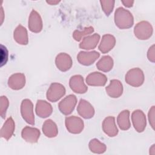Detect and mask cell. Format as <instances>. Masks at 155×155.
<instances>
[{
  "instance_id": "44dd1931",
  "label": "cell",
  "mask_w": 155,
  "mask_h": 155,
  "mask_svg": "<svg viewBox=\"0 0 155 155\" xmlns=\"http://www.w3.org/2000/svg\"><path fill=\"white\" fill-rule=\"evenodd\" d=\"M100 39V35L97 33H95L91 36H88L84 38L82 41L79 44L81 48L85 50L93 49L97 45Z\"/></svg>"
},
{
  "instance_id": "52a82bcc",
  "label": "cell",
  "mask_w": 155,
  "mask_h": 155,
  "mask_svg": "<svg viewBox=\"0 0 155 155\" xmlns=\"http://www.w3.org/2000/svg\"><path fill=\"white\" fill-rule=\"evenodd\" d=\"M76 103V97L73 94H70L59 102V109L62 113L68 115L73 111Z\"/></svg>"
},
{
  "instance_id": "7a4b0ae2",
  "label": "cell",
  "mask_w": 155,
  "mask_h": 155,
  "mask_svg": "<svg viewBox=\"0 0 155 155\" xmlns=\"http://www.w3.org/2000/svg\"><path fill=\"white\" fill-rule=\"evenodd\" d=\"M125 81L129 85L133 87L140 86L144 81L143 71L139 68H134L130 70L125 75Z\"/></svg>"
},
{
  "instance_id": "d6a6232c",
  "label": "cell",
  "mask_w": 155,
  "mask_h": 155,
  "mask_svg": "<svg viewBox=\"0 0 155 155\" xmlns=\"http://www.w3.org/2000/svg\"><path fill=\"white\" fill-rule=\"evenodd\" d=\"M122 3L127 7H130L133 5L134 1H122Z\"/></svg>"
},
{
  "instance_id": "ac0fdd59",
  "label": "cell",
  "mask_w": 155,
  "mask_h": 155,
  "mask_svg": "<svg viewBox=\"0 0 155 155\" xmlns=\"http://www.w3.org/2000/svg\"><path fill=\"white\" fill-rule=\"evenodd\" d=\"M25 84V77L22 73H16L12 75L8 81V85L12 89L19 90L23 88Z\"/></svg>"
},
{
  "instance_id": "6da1fadb",
  "label": "cell",
  "mask_w": 155,
  "mask_h": 155,
  "mask_svg": "<svg viewBox=\"0 0 155 155\" xmlns=\"http://www.w3.org/2000/svg\"><path fill=\"white\" fill-rule=\"evenodd\" d=\"M114 22L116 25L121 29L128 28L133 25L132 14L127 10L119 7L114 13Z\"/></svg>"
},
{
  "instance_id": "4dcf8cb0",
  "label": "cell",
  "mask_w": 155,
  "mask_h": 155,
  "mask_svg": "<svg viewBox=\"0 0 155 155\" xmlns=\"http://www.w3.org/2000/svg\"><path fill=\"white\" fill-rule=\"evenodd\" d=\"M154 106H152V107L150 109L149 113H148V119L149 122L153 128L154 129Z\"/></svg>"
},
{
  "instance_id": "7c38bea8",
  "label": "cell",
  "mask_w": 155,
  "mask_h": 155,
  "mask_svg": "<svg viewBox=\"0 0 155 155\" xmlns=\"http://www.w3.org/2000/svg\"><path fill=\"white\" fill-rule=\"evenodd\" d=\"M100 54L96 51H93L90 52L80 51L77 56V59L79 62L84 65H90L99 57Z\"/></svg>"
},
{
  "instance_id": "8992f818",
  "label": "cell",
  "mask_w": 155,
  "mask_h": 155,
  "mask_svg": "<svg viewBox=\"0 0 155 155\" xmlns=\"http://www.w3.org/2000/svg\"><path fill=\"white\" fill-rule=\"evenodd\" d=\"M65 125L68 131L74 134L80 133L84 128L83 120L75 116L66 117Z\"/></svg>"
},
{
  "instance_id": "7402d4cb",
  "label": "cell",
  "mask_w": 155,
  "mask_h": 155,
  "mask_svg": "<svg viewBox=\"0 0 155 155\" xmlns=\"http://www.w3.org/2000/svg\"><path fill=\"white\" fill-rule=\"evenodd\" d=\"M14 39L19 44L27 45L28 41L27 30L21 25H19L14 31Z\"/></svg>"
},
{
  "instance_id": "30bf717a",
  "label": "cell",
  "mask_w": 155,
  "mask_h": 155,
  "mask_svg": "<svg viewBox=\"0 0 155 155\" xmlns=\"http://www.w3.org/2000/svg\"><path fill=\"white\" fill-rule=\"evenodd\" d=\"M55 63L56 67L62 71L68 70L72 65V60L71 57L65 53H61L57 55Z\"/></svg>"
},
{
  "instance_id": "5b68a950",
  "label": "cell",
  "mask_w": 155,
  "mask_h": 155,
  "mask_svg": "<svg viewBox=\"0 0 155 155\" xmlns=\"http://www.w3.org/2000/svg\"><path fill=\"white\" fill-rule=\"evenodd\" d=\"M33 105L31 101L28 99L22 101L21 106V112L23 119L30 125L35 124Z\"/></svg>"
},
{
  "instance_id": "4316f807",
  "label": "cell",
  "mask_w": 155,
  "mask_h": 155,
  "mask_svg": "<svg viewBox=\"0 0 155 155\" xmlns=\"http://www.w3.org/2000/svg\"><path fill=\"white\" fill-rule=\"evenodd\" d=\"M89 148L91 151L95 153H103L106 150L105 145L96 139H92L90 142Z\"/></svg>"
},
{
  "instance_id": "d4e9b609",
  "label": "cell",
  "mask_w": 155,
  "mask_h": 155,
  "mask_svg": "<svg viewBox=\"0 0 155 155\" xmlns=\"http://www.w3.org/2000/svg\"><path fill=\"white\" fill-rule=\"evenodd\" d=\"M130 111L127 110L122 111L117 116V122L119 128L122 130H127L130 128L131 124L129 119Z\"/></svg>"
},
{
  "instance_id": "5bb4252c",
  "label": "cell",
  "mask_w": 155,
  "mask_h": 155,
  "mask_svg": "<svg viewBox=\"0 0 155 155\" xmlns=\"http://www.w3.org/2000/svg\"><path fill=\"white\" fill-rule=\"evenodd\" d=\"M102 129L104 133L110 137H114L118 133V130L116 125L115 118L113 116L106 117L102 123Z\"/></svg>"
},
{
  "instance_id": "2e32d148",
  "label": "cell",
  "mask_w": 155,
  "mask_h": 155,
  "mask_svg": "<svg viewBox=\"0 0 155 155\" xmlns=\"http://www.w3.org/2000/svg\"><path fill=\"white\" fill-rule=\"evenodd\" d=\"M107 94L113 98L119 97L123 92V86L121 82L116 79H113L105 88Z\"/></svg>"
},
{
  "instance_id": "cb8c5ba5",
  "label": "cell",
  "mask_w": 155,
  "mask_h": 155,
  "mask_svg": "<svg viewBox=\"0 0 155 155\" xmlns=\"http://www.w3.org/2000/svg\"><path fill=\"white\" fill-rule=\"evenodd\" d=\"M42 131L48 137H54L56 136L58 133L57 125L51 119L45 120L43 124Z\"/></svg>"
},
{
  "instance_id": "603a6c76",
  "label": "cell",
  "mask_w": 155,
  "mask_h": 155,
  "mask_svg": "<svg viewBox=\"0 0 155 155\" xmlns=\"http://www.w3.org/2000/svg\"><path fill=\"white\" fill-rule=\"evenodd\" d=\"M15 128V125L14 120L12 117H10L4 123L3 127L1 130V137L5 138V139H9L13 134Z\"/></svg>"
},
{
  "instance_id": "4fadbf2b",
  "label": "cell",
  "mask_w": 155,
  "mask_h": 155,
  "mask_svg": "<svg viewBox=\"0 0 155 155\" xmlns=\"http://www.w3.org/2000/svg\"><path fill=\"white\" fill-rule=\"evenodd\" d=\"M70 87L73 91L77 93H84L88 89L84 82L83 78L80 75H74L70 78Z\"/></svg>"
},
{
  "instance_id": "484cf974",
  "label": "cell",
  "mask_w": 155,
  "mask_h": 155,
  "mask_svg": "<svg viewBox=\"0 0 155 155\" xmlns=\"http://www.w3.org/2000/svg\"><path fill=\"white\" fill-rule=\"evenodd\" d=\"M113 66V61L110 56H103L96 64V67L99 70L104 72L109 71Z\"/></svg>"
},
{
  "instance_id": "3957f363",
  "label": "cell",
  "mask_w": 155,
  "mask_h": 155,
  "mask_svg": "<svg viewBox=\"0 0 155 155\" xmlns=\"http://www.w3.org/2000/svg\"><path fill=\"white\" fill-rule=\"evenodd\" d=\"M135 36L139 39H148L153 34V27L147 21H142L137 24L134 29Z\"/></svg>"
},
{
  "instance_id": "9c48e42d",
  "label": "cell",
  "mask_w": 155,
  "mask_h": 155,
  "mask_svg": "<svg viewBox=\"0 0 155 155\" xmlns=\"http://www.w3.org/2000/svg\"><path fill=\"white\" fill-rule=\"evenodd\" d=\"M28 28L34 33H39L42 28V21L39 14L35 10L31 12L28 19Z\"/></svg>"
},
{
  "instance_id": "1f68e13d",
  "label": "cell",
  "mask_w": 155,
  "mask_h": 155,
  "mask_svg": "<svg viewBox=\"0 0 155 155\" xmlns=\"http://www.w3.org/2000/svg\"><path fill=\"white\" fill-rule=\"evenodd\" d=\"M147 57L150 61L154 62V45H153L151 47H150L147 53Z\"/></svg>"
},
{
  "instance_id": "e0dca14e",
  "label": "cell",
  "mask_w": 155,
  "mask_h": 155,
  "mask_svg": "<svg viewBox=\"0 0 155 155\" xmlns=\"http://www.w3.org/2000/svg\"><path fill=\"white\" fill-rule=\"evenodd\" d=\"M21 135L22 138L27 142L35 143L38 141L40 136V131L36 128L25 127L23 128Z\"/></svg>"
},
{
  "instance_id": "9a60e30c",
  "label": "cell",
  "mask_w": 155,
  "mask_h": 155,
  "mask_svg": "<svg viewBox=\"0 0 155 155\" xmlns=\"http://www.w3.org/2000/svg\"><path fill=\"white\" fill-rule=\"evenodd\" d=\"M107 81L106 76L99 72L91 73L86 78L87 84L91 86H104Z\"/></svg>"
},
{
  "instance_id": "836d02e7",
  "label": "cell",
  "mask_w": 155,
  "mask_h": 155,
  "mask_svg": "<svg viewBox=\"0 0 155 155\" xmlns=\"http://www.w3.org/2000/svg\"><path fill=\"white\" fill-rule=\"evenodd\" d=\"M47 2L48 3V4H51V5H56V4H58V3H59V1H47Z\"/></svg>"
},
{
  "instance_id": "8fae6325",
  "label": "cell",
  "mask_w": 155,
  "mask_h": 155,
  "mask_svg": "<svg viewBox=\"0 0 155 155\" xmlns=\"http://www.w3.org/2000/svg\"><path fill=\"white\" fill-rule=\"evenodd\" d=\"M77 111L79 114L85 119H90L94 114V110L93 106L88 101L82 99L79 101Z\"/></svg>"
},
{
  "instance_id": "d6986e66",
  "label": "cell",
  "mask_w": 155,
  "mask_h": 155,
  "mask_svg": "<svg viewBox=\"0 0 155 155\" xmlns=\"http://www.w3.org/2000/svg\"><path fill=\"white\" fill-rule=\"evenodd\" d=\"M115 38L110 34L105 35L102 36L101 44L99 45V50L103 53H106L110 51L115 45Z\"/></svg>"
},
{
  "instance_id": "277c9868",
  "label": "cell",
  "mask_w": 155,
  "mask_h": 155,
  "mask_svg": "<svg viewBox=\"0 0 155 155\" xmlns=\"http://www.w3.org/2000/svg\"><path fill=\"white\" fill-rule=\"evenodd\" d=\"M65 93L64 85L59 83H53L50 85L47 93V98L51 102H56Z\"/></svg>"
},
{
  "instance_id": "83f0119b",
  "label": "cell",
  "mask_w": 155,
  "mask_h": 155,
  "mask_svg": "<svg viewBox=\"0 0 155 155\" xmlns=\"http://www.w3.org/2000/svg\"><path fill=\"white\" fill-rule=\"evenodd\" d=\"M93 31H94V29H93V27H85L82 31H80L79 30H75L73 34V36L76 41H79L80 40H81L83 36L91 34V33L93 32Z\"/></svg>"
},
{
  "instance_id": "ba28073f",
  "label": "cell",
  "mask_w": 155,
  "mask_h": 155,
  "mask_svg": "<svg viewBox=\"0 0 155 155\" xmlns=\"http://www.w3.org/2000/svg\"><path fill=\"white\" fill-rule=\"evenodd\" d=\"M131 119L133 126L137 132H142L146 127V117L142 110H137L133 112Z\"/></svg>"
},
{
  "instance_id": "f546056e",
  "label": "cell",
  "mask_w": 155,
  "mask_h": 155,
  "mask_svg": "<svg viewBox=\"0 0 155 155\" xmlns=\"http://www.w3.org/2000/svg\"><path fill=\"white\" fill-rule=\"evenodd\" d=\"M8 107V101L6 96H1V115L2 117H4L5 112Z\"/></svg>"
},
{
  "instance_id": "ffe728a7",
  "label": "cell",
  "mask_w": 155,
  "mask_h": 155,
  "mask_svg": "<svg viewBox=\"0 0 155 155\" xmlns=\"http://www.w3.org/2000/svg\"><path fill=\"white\" fill-rule=\"evenodd\" d=\"M53 111L51 105L45 101H38L36 106V113L38 116L44 118L49 116Z\"/></svg>"
},
{
  "instance_id": "f1b7e54d",
  "label": "cell",
  "mask_w": 155,
  "mask_h": 155,
  "mask_svg": "<svg viewBox=\"0 0 155 155\" xmlns=\"http://www.w3.org/2000/svg\"><path fill=\"white\" fill-rule=\"evenodd\" d=\"M114 2V1H100L101 7L106 15L108 16L112 12Z\"/></svg>"
}]
</instances>
